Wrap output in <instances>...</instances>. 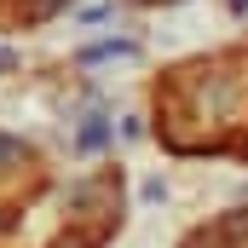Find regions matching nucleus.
Here are the masks:
<instances>
[{"instance_id":"obj_1","label":"nucleus","mask_w":248,"mask_h":248,"mask_svg":"<svg viewBox=\"0 0 248 248\" xmlns=\"http://www.w3.org/2000/svg\"><path fill=\"white\" fill-rule=\"evenodd\" d=\"M237 127H248V58L185 63L156 93V139L173 156H225V150H243Z\"/></svg>"},{"instance_id":"obj_2","label":"nucleus","mask_w":248,"mask_h":248,"mask_svg":"<svg viewBox=\"0 0 248 248\" xmlns=\"http://www.w3.org/2000/svg\"><path fill=\"white\" fill-rule=\"evenodd\" d=\"M122 225V173H93L69 190V225L58 248H104Z\"/></svg>"},{"instance_id":"obj_3","label":"nucleus","mask_w":248,"mask_h":248,"mask_svg":"<svg viewBox=\"0 0 248 248\" xmlns=\"http://www.w3.org/2000/svg\"><path fill=\"white\" fill-rule=\"evenodd\" d=\"M46 179V168H41V156L23 144V139H12V133H0V202H23V196H35Z\"/></svg>"},{"instance_id":"obj_4","label":"nucleus","mask_w":248,"mask_h":248,"mask_svg":"<svg viewBox=\"0 0 248 248\" xmlns=\"http://www.w3.org/2000/svg\"><path fill=\"white\" fill-rule=\"evenodd\" d=\"M75 144H81V150H104V144H110V122H104V116H87L81 133H75Z\"/></svg>"},{"instance_id":"obj_5","label":"nucleus","mask_w":248,"mask_h":248,"mask_svg":"<svg viewBox=\"0 0 248 248\" xmlns=\"http://www.w3.org/2000/svg\"><path fill=\"white\" fill-rule=\"evenodd\" d=\"M231 12H237V17H248V0H231Z\"/></svg>"}]
</instances>
